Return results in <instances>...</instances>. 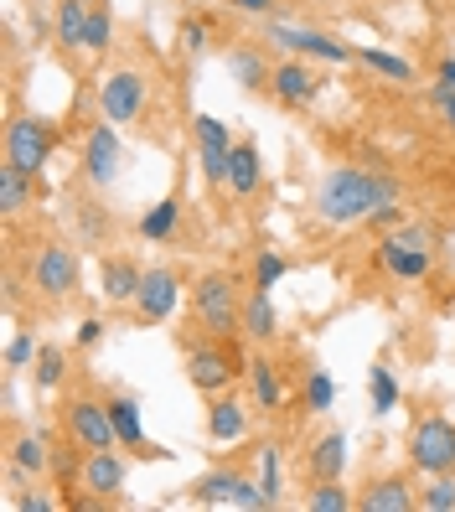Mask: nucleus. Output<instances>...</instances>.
Returning a JSON list of instances; mask_svg holds the SVG:
<instances>
[{"label": "nucleus", "instance_id": "1", "mask_svg": "<svg viewBox=\"0 0 455 512\" xmlns=\"http://www.w3.org/2000/svg\"><path fill=\"white\" fill-rule=\"evenodd\" d=\"M388 202H404L399 176L373 171V166L368 171L362 166H337V171H326L321 187H316V218L347 228V223H368Z\"/></svg>", "mask_w": 455, "mask_h": 512}, {"label": "nucleus", "instance_id": "2", "mask_svg": "<svg viewBox=\"0 0 455 512\" xmlns=\"http://www.w3.org/2000/svg\"><path fill=\"white\" fill-rule=\"evenodd\" d=\"M192 316L207 337H244V295H238V280L223 275V269H207L192 285Z\"/></svg>", "mask_w": 455, "mask_h": 512}, {"label": "nucleus", "instance_id": "3", "mask_svg": "<svg viewBox=\"0 0 455 512\" xmlns=\"http://www.w3.org/2000/svg\"><path fill=\"white\" fill-rule=\"evenodd\" d=\"M430 264H435V244H430V233H424V228L399 223V228L378 233V269L388 280L419 285L424 275H430Z\"/></svg>", "mask_w": 455, "mask_h": 512}, {"label": "nucleus", "instance_id": "4", "mask_svg": "<svg viewBox=\"0 0 455 512\" xmlns=\"http://www.w3.org/2000/svg\"><path fill=\"white\" fill-rule=\"evenodd\" d=\"M238 373H244V357L228 347V337H212L202 347H187V383L197 388L202 399L228 394V388L238 383Z\"/></svg>", "mask_w": 455, "mask_h": 512}, {"label": "nucleus", "instance_id": "5", "mask_svg": "<svg viewBox=\"0 0 455 512\" xmlns=\"http://www.w3.org/2000/svg\"><path fill=\"white\" fill-rule=\"evenodd\" d=\"M57 419H63V435H68L73 445H83V450H109V445H119L114 419H109V399L73 394V399H63Z\"/></svg>", "mask_w": 455, "mask_h": 512}, {"label": "nucleus", "instance_id": "6", "mask_svg": "<svg viewBox=\"0 0 455 512\" xmlns=\"http://www.w3.org/2000/svg\"><path fill=\"white\" fill-rule=\"evenodd\" d=\"M269 42H275L285 57H316V63H357V47H347L342 37L331 32H316V26H290V21H275L269 16Z\"/></svg>", "mask_w": 455, "mask_h": 512}, {"label": "nucleus", "instance_id": "7", "mask_svg": "<svg viewBox=\"0 0 455 512\" xmlns=\"http://www.w3.org/2000/svg\"><path fill=\"white\" fill-rule=\"evenodd\" d=\"M52 150H57V130L42 114H11V125H6V161L11 166H21L26 176H42Z\"/></svg>", "mask_w": 455, "mask_h": 512}, {"label": "nucleus", "instance_id": "8", "mask_svg": "<svg viewBox=\"0 0 455 512\" xmlns=\"http://www.w3.org/2000/svg\"><path fill=\"white\" fill-rule=\"evenodd\" d=\"M409 466L419 476H450L455 471V425L445 414H424L409 435Z\"/></svg>", "mask_w": 455, "mask_h": 512}, {"label": "nucleus", "instance_id": "9", "mask_svg": "<svg viewBox=\"0 0 455 512\" xmlns=\"http://www.w3.org/2000/svg\"><path fill=\"white\" fill-rule=\"evenodd\" d=\"M78 285H83V259L68 244H42L32 259V290L57 306V300L78 295Z\"/></svg>", "mask_w": 455, "mask_h": 512}, {"label": "nucleus", "instance_id": "10", "mask_svg": "<svg viewBox=\"0 0 455 512\" xmlns=\"http://www.w3.org/2000/svg\"><path fill=\"white\" fill-rule=\"evenodd\" d=\"M192 502H202V507L228 502V507H244V512H264V507H269L264 492H259V481H249L244 471H233V466L202 471V476L192 481Z\"/></svg>", "mask_w": 455, "mask_h": 512}, {"label": "nucleus", "instance_id": "11", "mask_svg": "<svg viewBox=\"0 0 455 512\" xmlns=\"http://www.w3.org/2000/svg\"><path fill=\"white\" fill-rule=\"evenodd\" d=\"M83 166V182L88 187H114L119 182V171H125V140H119V125H109V119H99L94 130H88V140H83V156H78Z\"/></svg>", "mask_w": 455, "mask_h": 512}, {"label": "nucleus", "instance_id": "12", "mask_svg": "<svg viewBox=\"0 0 455 512\" xmlns=\"http://www.w3.org/2000/svg\"><path fill=\"white\" fill-rule=\"evenodd\" d=\"M145 99H150V78L140 68H114L99 88V114L109 125H135L145 114Z\"/></svg>", "mask_w": 455, "mask_h": 512}, {"label": "nucleus", "instance_id": "13", "mask_svg": "<svg viewBox=\"0 0 455 512\" xmlns=\"http://www.w3.org/2000/svg\"><path fill=\"white\" fill-rule=\"evenodd\" d=\"M181 306V275L171 264H156V269H145V280L135 290V321L140 326H166Z\"/></svg>", "mask_w": 455, "mask_h": 512}, {"label": "nucleus", "instance_id": "14", "mask_svg": "<svg viewBox=\"0 0 455 512\" xmlns=\"http://www.w3.org/2000/svg\"><path fill=\"white\" fill-rule=\"evenodd\" d=\"M125 481H130V461L119 456V450H88V461H83V497L94 502V507H109V502H125Z\"/></svg>", "mask_w": 455, "mask_h": 512}, {"label": "nucleus", "instance_id": "15", "mask_svg": "<svg viewBox=\"0 0 455 512\" xmlns=\"http://www.w3.org/2000/svg\"><path fill=\"white\" fill-rule=\"evenodd\" d=\"M6 471H11V481L52 476V440L37 435V430H11L6 435Z\"/></svg>", "mask_w": 455, "mask_h": 512}, {"label": "nucleus", "instance_id": "16", "mask_svg": "<svg viewBox=\"0 0 455 512\" xmlns=\"http://www.w3.org/2000/svg\"><path fill=\"white\" fill-rule=\"evenodd\" d=\"M109 419H114V435H119V450H140V456H161L171 461L176 450H161L145 440V409L135 394H109Z\"/></svg>", "mask_w": 455, "mask_h": 512}, {"label": "nucleus", "instance_id": "17", "mask_svg": "<svg viewBox=\"0 0 455 512\" xmlns=\"http://www.w3.org/2000/svg\"><path fill=\"white\" fill-rule=\"evenodd\" d=\"M321 83L326 78H316V68H306V57H285V63H275V73H269V94H275L280 104H311L316 94H321Z\"/></svg>", "mask_w": 455, "mask_h": 512}, {"label": "nucleus", "instance_id": "18", "mask_svg": "<svg viewBox=\"0 0 455 512\" xmlns=\"http://www.w3.org/2000/svg\"><path fill=\"white\" fill-rule=\"evenodd\" d=\"M249 394H254L259 414H280L285 409V373H280V363L269 352L249 357Z\"/></svg>", "mask_w": 455, "mask_h": 512}, {"label": "nucleus", "instance_id": "19", "mask_svg": "<svg viewBox=\"0 0 455 512\" xmlns=\"http://www.w3.org/2000/svg\"><path fill=\"white\" fill-rule=\"evenodd\" d=\"M357 507L362 512H414L419 507V492L409 487V476H378V481L362 487Z\"/></svg>", "mask_w": 455, "mask_h": 512}, {"label": "nucleus", "instance_id": "20", "mask_svg": "<svg viewBox=\"0 0 455 512\" xmlns=\"http://www.w3.org/2000/svg\"><path fill=\"white\" fill-rule=\"evenodd\" d=\"M259 187H264V156H259V145L254 140H233V150H228V192L249 202Z\"/></svg>", "mask_w": 455, "mask_h": 512}, {"label": "nucleus", "instance_id": "21", "mask_svg": "<svg viewBox=\"0 0 455 512\" xmlns=\"http://www.w3.org/2000/svg\"><path fill=\"white\" fill-rule=\"evenodd\" d=\"M140 280H145V269H140L135 259H119V254H109V259L99 264V295L109 300V306H135V290H140Z\"/></svg>", "mask_w": 455, "mask_h": 512}, {"label": "nucleus", "instance_id": "22", "mask_svg": "<svg viewBox=\"0 0 455 512\" xmlns=\"http://www.w3.org/2000/svg\"><path fill=\"white\" fill-rule=\"evenodd\" d=\"M88 11H94V0H57V16H52V42H57V52H68V57L83 52Z\"/></svg>", "mask_w": 455, "mask_h": 512}, {"label": "nucleus", "instance_id": "23", "mask_svg": "<svg viewBox=\"0 0 455 512\" xmlns=\"http://www.w3.org/2000/svg\"><path fill=\"white\" fill-rule=\"evenodd\" d=\"M207 435H212V445L244 440V435H249V409H244V399H233V394L212 399V404H207Z\"/></svg>", "mask_w": 455, "mask_h": 512}, {"label": "nucleus", "instance_id": "24", "mask_svg": "<svg viewBox=\"0 0 455 512\" xmlns=\"http://www.w3.org/2000/svg\"><path fill=\"white\" fill-rule=\"evenodd\" d=\"M275 337H280V311H275V300H269V290L244 295V342L269 347Z\"/></svg>", "mask_w": 455, "mask_h": 512}, {"label": "nucleus", "instance_id": "25", "mask_svg": "<svg viewBox=\"0 0 455 512\" xmlns=\"http://www.w3.org/2000/svg\"><path fill=\"white\" fill-rule=\"evenodd\" d=\"M176 228H181V197H176V192H171V197H161L156 207H145L140 223H135V233L145 238V244H171Z\"/></svg>", "mask_w": 455, "mask_h": 512}, {"label": "nucleus", "instance_id": "26", "mask_svg": "<svg viewBox=\"0 0 455 512\" xmlns=\"http://www.w3.org/2000/svg\"><path fill=\"white\" fill-rule=\"evenodd\" d=\"M32 197H37V176H26L21 166L0 161V213H6V218H21L26 207H32Z\"/></svg>", "mask_w": 455, "mask_h": 512}, {"label": "nucleus", "instance_id": "27", "mask_svg": "<svg viewBox=\"0 0 455 512\" xmlns=\"http://www.w3.org/2000/svg\"><path fill=\"white\" fill-rule=\"evenodd\" d=\"M311 476L316 481H342V471H347V435H337V430H331V435H321L316 445H311Z\"/></svg>", "mask_w": 455, "mask_h": 512}, {"label": "nucleus", "instance_id": "28", "mask_svg": "<svg viewBox=\"0 0 455 512\" xmlns=\"http://www.w3.org/2000/svg\"><path fill=\"white\" fill-rule=\"evenodd\" d=\"M228 73L244 83V88H269V73H275V63H269L259 47H228Z\"/></svg>", "mask_w": 455, "mask_h": 512}, {"label": "nucleus", "instance_id": "29", "mask_svg": "<svg viewBox=\"0 0 455 512\" xmlns=\"http://www.w3.org/2000/svg\"><path fill=\"white\" fill-rule=\"evenodd\" d=\"M63 378H68V352H63V347H52V342H42L37 363H32L37 394H57V388H63Z\"/></svg>", "mask_w": 455, "mask_h": 512}, {"label": "nucleus", "instance_id": "30", "mask_svg": "<svg viewBox=\"0 0 455 512\" xmlns=\"http://www.w3.org/2000/svg\"><path fill=\"white\" fill-rule=\"evenodd\" d=\"M357 63L368 68V73H378V78H388V83H414V63H409V57H399V52L362 47V52H357Z\"/></svg>", "mask_w": 455, "mask_h": 512}, {"label": "nucleus", "instance_id": "31", "mask_svg": "<svg viewBox=\"0 0 455 512\" xmlns=\"http://www.w3.org/2000/svg\"><path fill=\"white\" fill-rule=\"evenodd\" d=\"M399 399H404L399 378L388 373V363H373L368 368V409L373 414H393V409H399Z\"/></svg>", "mask_w": 455, "mask_h": 512}, {"label": "nucleus", "instance_id": "32", "mask_svg": "<svg viewBox=\"0 0 455 512\" xmlns=\"http://www.w3.org/2000/svg\"><path fill=\"white\" fill-rule=\"evenodd\" d=\"M331 404H337V378H331L326 368H306V383H300V409H306V414H326Z\"/></svg>", "mask_w": 455, "mask_h": 512}, {"label": "nucleus", "instance_id": "33", "mask_svg": "<svg viewBox=\"0 0 455 512\" xmlns=\"http://www.w3.org/2000/svg\"><path fill=\"white\" fill-rule=\"evenodd\" d=\"M114 42V16H109V0H94V11H88V37H83V52L88 57H104Z\"/></svg>", "mask_w": 455, "mask_h": 512}, {"label": "nucleus", "instance_id": "34", "mask_svg": "<svg viewBox=\"0 0 455 512\" xmlns=\"http://www.w3.org/2000/svg\"><path fill=\"white\" fill-rule=\"evenodd\" d=\"M357 497L342 487V481H316V487L306 492V512H352Z\"/></svg>", "mask_w": 455, "mask_h": 512}, {"label": "nucleus", "instance_id": "35", "mask_svg": "<svg viewBox=\"0 0 455 512\" xmlns=\"http://www.w3.org/2000/svg\"><path fill=\"white\" fill-rule=\"evenodd\" d=\"M285 275H290V259L285 254H275V249H259L254 254V280H249L254 290H275Z\"/></svg>", "mask_w": 455, "mask_h": 512}, {"label": "nucleus", "instance_id": "36", "mask_svg": "<svg viewBox=\"0 0 455 512\" xmlns=\"http://www.w3.org/2000/svg\"><path fill=\"white\" fill-rule=\"evenodd\" d=\"M259 492L269 507H280V445H259Z\"/></svg>", "mask_w": 455, "mask_h": 512}, {"label": "nucleus", "instance_id": "37", "mask_svg": "<svg viewBox=\"0 0 455 512\" xmlns=\"http://www.w3.org/2000/svg\"><path fill=\"white\" fill-rule=\"evenodd\" d=\"M419 512H455V471L430 476V487L419 492Z\"/></svg>", "mask_w": 455, "mask_h": 512}, {"label": "nucleus", "instance_id": "38", "mask_svg": "<svg viewBox=\"0 0 455 512\" xmlns=\"http://www.w3.org/2000/svg\"><path fill=\"white\" fill-rule=\"evenodd\" d=\"M37 352H42V342L32 337V331H16V337L6 342V368H11V373L32 368V363H37Z\"/></svg>", "mask_w": 455, "mask_h": 512}, {"label": "nucleus", "instance_id": "39", "mask_svg": "<svg viewBox=\"0 0 455 512\" xmlns=\"http://www.w3.org/2000/svg\"><path fill=\"white\" fill-rule=\"evenodd\" d=\"M192 135H197V145H212V150H233V135H228V125H223V119H212V114H197V119H192Z\"/></svg>", "mask_w": 455, "mask_h": 512}, {"label": "nucleus", "instance_id": "40", "mask_svg": "<svg viewBox=\"0 0 455 512\" xmlns=\"http://www.w3.org/2000/svg\"><path fill=\"white\" fill-rule=\"evenodd\" d=\"M207 47H212V21L187 16V21H181V52H187V57H202Z\"/></svg>", "mask_w": 455, "mask_h": 512}, {"label": "nucleus", "instance_id": "41", "mask_svg": "<svg viewBox=\"0 0 455 512\" xmlns=\"http://www.w3.org/2000/svg\"><path fill=\"white\" fill-rule=\"evenodd\" d=\"M430 104H435V114H440V125L455 130V88L435 83V88H430Z\"/></svg>", "mask_w": 455, "mask_h": 512}, {"label": "nucleus", "instance_id": "42", "mask_svg": "<svg viewBox=\"0 0 455 512\" xmlns=\"http://www.w3.org/2000/svg\"><path fill=\"white\" fill-rule=\"evenodd\" d=\"M399 223H404V202H388V207H378V213L368 218L373 233H388V228H399Z\"/></svg>", "mask_w": 455, "mask_h": 512}, {"label": "nucleus", "instance_id": "43", "mask_svg": "<svg viewBox=\"0 0 455 512\" xmlns=\"http://www.w3.org/2000/svg\"><path fill=\"white\" fill-rule=\"evenodd\" d=\"M99 342H104V321L99 316L78 321V347H99Z\"/></svg>", "mask_w": 455, "mask_h": 512}, {"label": "nucleus", "instance_id": "44", "mask_svg": "<svg viewBox=\"0 0 455 512\" xmlns=\"http://www.w3.org/2000/svg\"><path fill=\"white\" fill-rule=\"evenodd\" d=\"M57 507V497H47V492H32V497H16V512H52Z\"/></svg>", "mask_w": 455, "mask_h": 512}, {"label": "nucleus", "instance_id": "45", "mask_svg": "<svg viewBox=\"0 0 455 512\" xmlns=\"http://www.w3.org/2000/svg\"><path fill=\"white\" fill-rule=\"evenodd\" d=\"M233 11H249V16H275V0H228Z\"/></svg>", "mask_w": 455, "mask_h": 512}, {"label": "nucleus", "instance_id": "46", "mask_svg": "<svg viewBox=\"0 0 455 512\" xmlns=\"http://www.w3.org/2000/svg\"><path fill=\"white\" fill-rule=\"evenodd\" d=\"M435 78H440V83H445V88H455V57H445V63H440V68H435Z\"/></svg>", "mask_w": 455, "mask_h": 512}]
</instances>
